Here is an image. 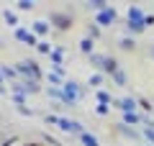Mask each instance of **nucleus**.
Returning <instances> with one entry per match:
<instances>
[{
  "instance_id": "nucleus-1",
  "label": "nucleus",
  "mask_w": 154,
  "mask_h": 146,
  "mask_svg": "<svg viewBox=\"0 0 154 146\" xmlns=\"http://www.w3.org/2000/svg\"><path fill=\"white\" fill-rule=\"evenodd\" d=\"M88 62H90V67H93L95 72H100V75H105V77H110L113 72L121 69L118 59H116V56H110V54H103V51H95V54H90Z\"/></svg>"
},
{
  "instance_id": "nucleus-2",
  "label": "nucleus",
  "mask_w": 154,
  "mask_h": 146,
  "mask_svg": "<svg viewBox=\"0 0 154 146\" xmlns=\"http://www.w3.org/2000/svg\"><path fill=\"white\" fill-rule=\"evenodd\" d=\"M144 18H146V11L141 5H128V11H126V36H136V33L146 31Z\"/></svg>"
},
{
  "instance_id": "nucleus-3",
  "label": "nucleus",
  "mask_w": 154,
  "mask_h": 146,
  "mask_svg": "<svg viewBox=\"0 0 154 146\" xmlns=\"http://www.w3.org/2000/svg\"><path fill=\"white\" fill-rule=\"evenodd\" d=\"M13 67H16V72H18L21 80H36V82L44 80V69H41V64H38L36 59H21Z\"/></svg>"
},
{
  "instance_id": "nucleus-4",
  "label": "nucleus",
  "mask_w": 154,
  "mask_h": 146,
  "mask_svg": "<svg viewBox=\"0 0 154 146\" xmlns=\"http://www.w3.org/2000/svg\"><path fill=\"white\" fill-rule=\"evenodd\" d=\"M49 26H51V31H69L72 26H75V16H72L69 11H51L49 13Z\"/></svg>"
},
{
  "instance_id": "nucleus-5",
  "label": "nucleus",
  "mask_w": 154,
  "mask_h": 146,
  "mask_svg": "<svg viewBox=\"0 0 154 146\" xmlns=\"http://www.w3.org/2000/svg\"><path fill=\"white\" fill-rule=\"evenodd\" d=\"M93 23H98L100 28H108V26H116V23H118V11H116L113 5H105L103 11L100 13H95V18H93Z\"/></svg>"
},
{
  "instance_id": "nucleus-6",
  "label": "nucleus",
  "mask_w": 154,
  "mask_h": 146,
  "mask_svg": "<svg viewBox=\"0 0 154 146\" xmlns=\"http://www.w3.org/2000/svg\"><path fill=\"white\" fill-rule=\"evenodd\" d=\"M11 90L13 92H23L26 97L41 95V82H36V80H18V82H13V85H11Z\"/></svg>"
},
{
  "instance_id": "nucleus-7",
  "label": "nucleus",
  "mask_w": 154,
  "mask_h": 146,
  "mask_svg": "<svg viewBox=\"0 0 154 146\" xmlns=\"http://www.w3.org/2000/svg\"><path fill=\"white\" fill-rule=\"evenodd\" d=\"M110 108L121 110V113H139V105H136V97L134 95H123V97H113Z\"/></svg>"
},
{
  "instance_id": "nucleus-8",
  "label": "nucleus",
  "mask_w": 154,
  "mask_h": 146,
  "mask_svg": "<svg viewBox=\"0 0 154 146\" xmlns=\"http://www.w3.org/2000/svg\"><path fill=\"white\" fill-rule=\"evenodd\" d=\"M62 90H64V95H67V97H75L77 103H80L82 97H88V87H85V85H80L77 80H67Z\"/></svg>"
},
{
  "instance_id": "nucleus-9",
  "label": "nucleus",
  "mask_w": 154,
  "mask_h": 146,
  "mask_svg": "<svg viewBox=\"0 0 154 146\" xmlns=\"http://www.w3.org/2000/svg\"><path fill=\"white\" fill-rule=\"evenodd\" d=\"M13 38H16V41H21V44H26V46H31V49H36V46H38V38L33 36L31 28H26V26L13 28Z\"/></svg>"
},
{
  "instance_id": "nucleus-10",
  "label": "nucleus",
  "mask_w": 154,
  "mask_h": 146,
  "mask_svg": "<svg viewBox=\"0 0 154 146\" xmlns=\"http://www.w3.org/2000/svg\"><path fill=\"white\" fill-rule=\"evenodd\" d=\"M44 80H46V85L49 87H64V67H51L49 72L44 75Z\"/></svg>"
},
{
  "instance_id": "nucleus-11",
  "label": "nucleus",
  "mask_w": 154,
  "mask_h": 146,
  "mask_svg": "<svg viewBox=\"0 0 154 146\" xmlns=\"http://www.w3.org/2000/svg\"><path fill=\"white\" fill-rule=\"evenodd\" d=\"M31 33L38 38V41H46V36L51 33L49 21H44V18H38V21H31Z\"/></svg>"
},
{
  "instance_id": "nucleus-12",
  "label": "nucleus",
  "mask_w": 154,
  "mask_h": 146,
  "mask_svg": "<svg viewBox=\"0 0 154 146\" xmlns=\"http://www.w3.org/2000/svg\"><path fill=\"white\" fill-rule=\"evenodd\" d=\"M113 131H116V133H121L126 141H139V138H141V131H139V128H134V126H126V123H121V120L113 126Z\"/></svg>"
},
{
  "instance_id": "nucleus-13",
  "label": "nucleus",
  "mask_w": 154,
  "mask_h": 146,
  "mask_svg": "<svg viewBox=\"0 0 154 146\" xmlns=\"http://www.w3.org/2000/svg\"><path fill=\"white\" fill-rule=\"evenodd\" d=\"M0 77H3L5 82H11V85H13V82H18V80H21V77H18V72H16V67H13V64H0Z\"/></svg>"
},
{
  "instance_id": "nucleus-14",
  "label": "nucleus",
  "mask_w": 154,
  "mask_h": 146,
  "mask_svg": "<svg viewBox=\"0 0 154 146\" xmlns=\"http://www.w3.org/2000/svg\"><path fill=\"white\" fill-rule=\"evenodd\" d=\"M93 97H95V103H98V105H110V103H113V95H110L105 87L95 90V92H93Z\"/></svg>"
},
{
  "instance_id": "nucleus-15",
  "label": "nucleus",
  "mask_w": 154,
  "mask_h": 146,
  "mask_svg": "<svg viewBox=\"0 0 154 146\" xmlns=\"http://www.w3.org/2000/svg\"><path fill=\"white\" fill-rule=\"evenodd\" d=\"M49 59H51V67H64V49L54 46V49H51V54H49Z\"/></svg>"
},
{
  "instance_id": "nucleus-16",
  "label": "nucleus",
  "mask_w": 154,
  "mask_h": 146,
  "mask_svg": "<svg viewBox=\"0 0 154 146\" xmlns=\"http://www.w3.org/2000/svg\"><path fill=\"white\" fill-rule=\"evenodd\" d=\"M121 123L139 128V126H141V113H121Z\"/></svg>"
},
{
  "instance_id": "nucleus-17",
  "label": "nucleus",
  "mask_w": 154,
  "mask_h": 146,
  "mask_svg": "<svg viewBox=\"0 0 154 146\" xmlns=\"http://www.w3.org/2000/svg\"><path fill=\"white\" fill-rule=\"evenodd\" d=\"M118 49L121 51H136V38L134 36H121L118 38Z\"/></svg>"
},
{
  "instance_id": "nucleus-18",
  "label": "nucleus",
  "mask_w": 154,
  "mask_h": 146,
  "mask_svg": "<svg viewBox=\"0 0 154 146\" xmlns=\"http://www.w3.org/2000/svg\"><path fill=\"white\" fill-rule=\"evenodd\" d=\"M108 80L113 82V85H118V87H126V85H128V75H126V72H123V69L113 72V75H110Z\"/></svg>"
},
{
  "instance_id": "nucleus-19",
  "label": "nucleus",
  "mask_w": 154,
  "mask_h": 146,
  "mask_svg": "<svg viewBox=\"0 0 154 146\" xmlns=\"http://www.w3.org/2000/svg\"><path fill=\"white\" fill-rule=\"evenodd\" d=\"M0 16H3V21H5L11 28H18V26H21V23H18V13H16V11H0Z\"/></svg>"
},
{
  "instance_id": "nucleus-20",
  "label": "nucleus",
  "mask_w": 154,
  "mask_h": 146,
  "mask_svg": "<svg viewBox=\"0 0 154 146\" xmlns=\"http://www.w3.org/2000/svg\"><path fill=\"white\" fill-rule=\"evenodd\" d=\"M80 51H82L85 56H90V54H95V41H90L88 36H82V38H80Z\"/></svg>"
},
{
  "instance_id": "nucleus-21",
  "label": "nucleus",
  "mask_w": 154,
  "mask_h": 146,
  "mask_svg": "<svg viewBox=\"0 0 154 146\" xmlns=\"http://www.w3.org/2000/svg\"><path fill=\"white\" fill-rule=\"evenodd\" d=\"M136 105H139V110H141V115L154 113V105H152V100H146V97H141V95L136 97Z\"/></svg>"
},
{
  "instance_id": "nucleus-22",
  "label": "nucleus",
  "mask_w": 154,
  "mask_h": 146,
  "mask_svg": "<svg viewBox=\"0 0 154 146\" xmlns=\"http://www.w3.org/2000/svg\"><path fill=\"white\" fill-rule=\"evenodd\" d=\"M80 144H82V146H100V141H98V136H95V133L85 131V133L80 136Z\"/></svg>"
},
{
  "instance_id": "nucleus-23",
  "label": "nucleus",
  "mask_w": 154,
  "mask_h": 146,
  "mask_svg": "<svg viewBox=\"0 0 154 146\" xmlns=\"http://www.w3.org/2000/svg\"><path fill=\"white\" fill-rule=\"evenodd\" d=\"M103 82H105V75H100V72H93V75H90V80H88V85H90V87H95V90H100V87H103Z\"/></svg>"
},
{
  "instance_id": "nucleus-24",
  "label": "nucleus",
  "mask_w": 154,
  "mask_h": 146,
  "mask_svg": "<svg viewBox=\"0 0 154 146\" xmlns=\"http://www.w3.org/2000/svg\"><path fill=\"white\" fill-rule=\"evenodd\" d=\"M100 36H103V28H100L98 23H90V26H88V38H90V41H98Z\"/></svg>"
},
{
  "instance_id": "nucleus-25",
  "label": "nucleus",
  "mask_w": 154,
  "mask_h": 146,
  "mask_svg": "<svg viewBox=\"0 0 154 146\" xmlns=\"http://www.w3.org/2000/svg\"><path fill=\"white\" fill-rule=\"evenodd\" d=\"M105 5H108L105 0H88V3H85V8H88V11H95V13H100Z\"/></svg>"
},
{
  "instance_id": "nucleus-26",
  "label": "nucleus",
  "mask_w": 154,
  "mask_h": 146,
  "mask_svg": "<svg viewBox=\"0 0 154 146\" xmlns=\"http://www.w3.org/2000/svg\"><path fill=\"white\" fill-rule=\"evenodd\" d=\"M26 100H28V97L23 95V92H11V103L16 105V108H23V105H26Z\"/></svg>"
},
{
  "instance_id": "nucleus-27",
  "label": "nucleus",
  "mask_w": 154,
  "mask_h": 146,
  "mask_svg": "<svg viewBox=\"0 0 154 146\" xmlns=\"http://www.w3.org/2000/svg\"><path fill=\"white\" fill-rule=\"evenodd\" d=\"M59 131H64V133H72V118H64V115H59Z\"/></svg>"
},
{
  "instance_id": "nucleus-28",
  "label": "nucleus",
  "mask_w": 154,
  "mask_h": 146,
  "mask_svg": "<svg viewBox=\"0 0 154 146\" xmlns=\"http://www.w3.org/2000/svg\"><path fill=\"white\" fill-rule=\"evenodd\" d=\"M16 8H18V11H33V8H36V3H33V0H18V3H16Z\"/></svg>"
},
{
  "instance_id": "nucleus-29",
  "label": "nucleus",
  "mask_w": 154,
  "mask_h": 146,
  "mask_svg": "<svg viewBox=\"0 0 154 146\" xmlns=\"http://www.w3.org/2000/svg\"><path fill=\"white\" fill-rule=\"evenodd\" d=\"M51 49H54V46H51L49 41H38L36 51H38V54H46V56H49V54H51Z\"/></svg>"
},
{
  "instance_id": "nucleus-30",
  "label": "nucleus",
  "mask_w": 154,
  "mask_h": 146,
  "mask_svg": "<svg viewBox=\"0 0 154 146\" xmlns=\"http://www.w3.org/2000/svg\"><path fill=\"white\" fill-rule=\"evenodd\" d=\"M141 138L146 141L149 146H154V128H141Z\"/></svg>"
},
{
  "instance_id": "nucleus-31",
  "label": "nucleus",
  "mask_w": 154,
  "mask_h": 146,
  "mask_svg": "<svg viewBox=\"0 0 154 146\" xmlns=\"http://www.w3.org/2000/svg\"><path fill=\"white\" fill-rule=\"evenodd\" d=\"M93 113H95V115H100V118H105V115L110 113V105H98V103H95Z\"/></svg>"
},
{
  "instance_id": "nucleus-32",
  "label": "nucleus",
  "mask_w": 154,
  "mask_h": 146,
  "mask_svg": "<svg viewBox=\"0 0 154 146\" xmlns=\"http://www.w3.org/2000/svg\"><path fill=\"white\" fill-rule=\"evenodd\" d=\"M44 123H46V126H57V128H59V115H54V113H44Z\"/></svg>"
},
{
  "instance_id": "nucleus-33",
  "label": "nucleus",
  "mask_w": 154,
  "mask_h": 146,
  "mask_svg": "<svg viewBox=\"0 0 154 146\" xmlns=\"http://www.w3.org/2000/svg\"><path fill=\"white\" fill-rule=\"evenodd\" d=\"M44 141H46L49 146H62V141L57 138V136H51V133H44Z\"/></svg>"
},
{
  "instance_id": "nucleus-34",
  "label": "nucleus",
  "mask_w": 154,
  "mask_h": 146,
  "mask_svg": "<svg viewBox=\"0 0 154 146\" xmlns=\"http://www.w3.org/2000/svg\"><path fill=\"white\" fill-rule=\"evenodd\" d=\"M18 113H21L23 118H31V115H36V110H31L28 105H23V108H18Z\"/></svg>"
},
{
  "instance_id": "nucleus-35",
  "label": "nucleus",
  "mask_w": 154,
  "mask_h": 146,
  "mask_svg": "<svg viewBox=\"0 0 154 146\" xmlns=\"http://www.w3.org/2000/svg\"><path fill=\"white\" fill-rule=\"evenodd\" d=\"M141 126L144 128H154V118L152 115H141Z\"/></svg>"
},
{
  "instance_id": "nucleus-36",
  "label": "nucleus",
  "mask_w": 154,
  "mask_h": 146,
  "mask_svg": "<svg viewBox=\"0 0 154 146\" xmlns=\"http://www.w3.org/2000/svg\"><path fill=\"white\" fill-rule=\"evenodd\" d=\"M144 23H146V28L154 26V13H146V18H144Z\"/></svg>"
},
{
  "instance_id": "nucleus-37",
  "label": "nucleus",
  "mask_w": 154,
  "mask_h": 146,
  "mask_svg": "<svg viewBox=\"0 0 154 146\" xmlns=\"http://www.w3.org/2000/svg\"><path fill=\"white\" fill-rule=\"evenodd\" d=\"M0 90H5V80L3 77H0Z\"/></svg>"
},
{
  "instance_id": "nucleus-38",
  "label": "nucleus",
  "mask_w": 154,
  "mask_h": 146,
  "mask_svg": "<svg viewBox=\"0 0 154 146\" xmlns=\"http://www.w3.org/2000/svg\"><path fill=\"white\" fill-rule=\"evenodd\" d=\"M23 146H41V144H23Z\"/></svg>"
},
{
  "instance_id": "nucleus-39",
  "label": "nucleus",
  "mask_w": 154,
  "mask_h": 146,
  "mask_svg": "<svg viewBox=\"0 0 154 146\" xmlns=\"http://www.w3.org/2000/svg\"><path fill=\"white\" fill-rule=\"evenodd\" d=\"M3 46H5V41H3V38H0V49H3Z\"/></svg>"
},
{
  "instance_id": "nucleus-40",
  "label": "nucleus",
  "mask_w": 154,
  "mask_h": 146,
  "mask_svg": "<svg viewBox=\"0 0 154 146\" xmlns=\"http://www.w3.org/2000/svg\"><path fill=\"white\" fill-rule=\"evenodd\" d=\"M149 54H152V59H154V46H152V51H149Z\"/></svg>"
},
{
  "instance_id": "nucleus-41",
  "label": "nucleus",
  "mask_w": 154,
  "mask_h": 146,
  "mask_svg": "<svg viewBox=\"0 0 154 146\" xmlns=\"http://www.w3.org/2000/svg\"><path fill=\"white\" fill-rule=\"evenodd\" d=\"M0 141H3V133H0Z\"/></svg>"
},
{
  "instance_id": "nucleus-42",
  "label": "nucleus",
  "mask_w": 154,
  "mask_h": 146,
  "mask_svg": "<svg viewBox=\"0 0 154 146\" xmlns=\"http://www.w3.org/2000/svg\"><path fill=\"white\" fill-rule=\"evenodd\" d=\"M144 146H149V144H144Z\"/></svg>"
}]
</instances>
